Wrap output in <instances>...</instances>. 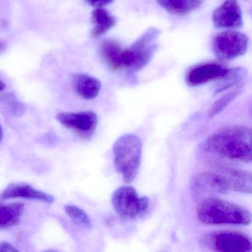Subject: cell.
Here are the masks:
<instances>
[{
	"mask_svg": "<svg viewBox=\"0 0 252 252\" xmlns=\"http://www.w3.org/2000/svg\"><path fill=\"white\" fill-rule=\"evenodd\" d=\"M252 129L240 125L221 128L206 141V147L221 157L245 163L252 160Z\"/></svg>",
	"mask_w": 252,
	"mask_h": 252,
	"instance_id": "cell-1",
	"label": "cell"
},
{
	"mask_svg": "<svg viewBox=\"0 0 252 252\" xmlns=\"http://www.w3.org/2000/svg\"><path fill=\"white\" fill-rule=\"evenodd\" d=\"M196 213L199 220L206 225H249L252 214L246 208L215 197L200 200Z\"/></svg>",
	"mask_w": 252,
	"mask_h": 252,
	"instance_id": "cell-2",
	"label": "cell"
},
{
	"mask_svg": "<svg viewBox=\"0 0 252 252\" xmlns=\"http://www.w3.org/2000/svg\"><path fill=\"white\" fill-rule=\"evenodd\" d=\"M114 164L124 181L131 183L137 176L141 164L142 142L135 134H125L116 140L113 147Z\"/></svg>",
	"mask_w": 252,
	"mask_h": 252,
	"instance_id": "cell-3",
	"label": "cell"
},
{
	"mask_svg": "<svg viewBox=\"0 0 252 252\" xmlns=\"http://www.w3.org/2000/svg\"><path fill=\"white\" fill-rule=\"evenodd\" d=\"M160 31L151 28L146 31L129 48L121 53V70L135 72L144 68L153 58L158 42Z\"/></svg>",
	"mask_w": 252,
	"mask_h": 252,
	"instance_id": "cell-4",
	"label": "cell"
},
{
	"mask_svg": "<svg viewBox=\"0 0 252 252\" xmlns=\"http://www.w3.org/2000/svg\"><path fill=\"white\" fill-rule=\"evenodd\" d=\"M112 204L121 218L133 220L147 212L150 200L147 197H138L133 187L125 186L115 190L112 195Z\"/></svg>",
	"mask_w": 252,
	"mask_h": 252,
	"instance_id": "cell-5",
	"label": "cell"
},
{
	"mask_svg": "<svg viewBox=\"0 0 252 252\" xmlns=\"http://www.w3.org/2000/svg\"><path fill=\"white\" fill-rule=\"evenodd\" d=\"M203 246L221 252H251L252 239L237 231H219L206 234L202 239Z\"/></svg>",
	"mask_w": 252,
	"mask_h": 252,
	"instance_id": "cell-6",
	"label": "cell"
},
{
	"mask_svg": "<svg viewBox=\"0 0 252 252\" xmlns=\"http://www.w3.org/2000/svg\"><path fill=\"white\" fill-rule=\"evenodd\" d=\"M249 37L241 32L225 31L215 35L212 48L216 57L221 60H234L247 51Z\"/></svg>",
	"mask_w": 252,
	"mask_h": 252,
	"instance_id": "cell-7",
	"label": "cell"
},
{
	"mask_svg": "<svg viewBox=\"0 0 252 252\" xmlns=\"http://www.w3.org/2000/svg\"><path fill=\"white\" fill-rule=\"evenodd\" d=\"M190 189L196 200L214 197L215 194H225L228 191L222 177L213 170L201 172L192 177Z\"/></svg>",
	"mask_w": 252,
	"mask_h": 252,
	"instance_id": "cell-8",
	"label": "cell"
},
{
	"mask_svg": "<svg viewBox=\"0 0 252 252\" xmlns=\"http://www.w3.org/2000/svg\"><path fill=\"white\" fill-rule=\"evenodd\" d=\"M56 119L63 126L73 129L85 139L93 136L98 125V116L93 111L60 113Z\"/></svg>",
	"mask_w": 252,
	"mask_h": 252,
	"instance_id": "cell-9",
	"label": "cell"
},
{
	"mask_svg": "<svg viewBox=\"0 0 252 252\" xmlns=\"http://www.w3.org/2000/svg\"><path fill=\"white\" fill-rule=\"evenodd\" d=\"M229 70L220 63H208L198 64L188 70L186 75V82L190 87L204 85L211 81L224 79Z\"/></svg>",
	"mask_w": 252,
	"mask_h": 252,
	"instance_id": "cell-10",
	"label": "cell"
},
{
	"mask_svg": "<svg viewBox=\"0 0 252 252\" xmlns=\"http://www.w3.org/2000/svg\"><path fill=\"white\" fill-rule=\"evenodd\" d=\"M213 171L218 172L226 184L228 191L251 194L252 190V173L222 164L216 165Z\"/></svg>",
	"mask_w": 252,
	"mask_h": 252,
	"instance_id": "cell-11",
	"label": "cell"
},
{
	"mask_svg": "<svg viewBox=\"0 0 252 252\" xmlns=\"http://www.w3.org/2000/svg\"><path fill=\"white\" fill-rule=\"evenodd\" d=\"M212 20L218 29H238L243 26V14L235 0H227L214 11Z\"/></svg>",
	"mask_w": 252,
	"mask_h": 252,
	"instance_id": "cell-12",
	"label": "cell"
},
{
	"mask_svg": "<svg viewBox=\"0 0 252 252\" xmlns=\"http://www.w3.org/2000/svg\"><path fill=\"white\" fill-rule=\"evenodd\" d=\"M1 197L3 200L14 198H25L39 200L47 203H54V197L51 194L33 188L29 184L19 183L11 184L2 191Z\"/></svg>",
	"mask_w": 252,
	"mask_h": 252,
	"instance_id": "cell-13",
	"label": "cell"
},
{
	"mask_svg": "<svg viewBox=\"0 0 252 252\" xmlns=\"http://www.w3.org/2000/svg\"><path fill=\"white\" fill-rule=\"evenodd\" d=\"M73 87L79 96L85 100H92L99 94L101 83L89 75L76 74L73 78Z\"/></svg>",
	"mask_w": 252,
	"mask_h": 252,
	"instance_id": "cell-14",
	"label": "cell"
},
{
	"mask_svg": "<svg viewBox=\"0 0 252 252\" xmlns=\"http://www.w3.org/2000/svg\"><path fill=\"white\" fill-rule=\"evenodd\" d=\"M156 2L169 14L183 16L200 8L203 0H156Z\"/></svg>",
	"mask_w": 252,
	"mask_h": 252,
	"instance_id": "cell-15",
	"label": "cell"
},
{
	"mask_svg": "<svg viewBox=\"0 0 252 252\" xmlns=\"http://www.w3.org/2000/svg\"><path fill=\"white\" fill-rule=\"evenodd\" d=\"M92 22L94 28L91 32V36L94 39H98L116 25V20L107 10L96 8L92 13Z\"/></svg>",
	"mask_w": 252,
	"mask_h": 252,
	"instance_id": "cell-16",
	"label": "cell"
},
{
	"mask_svg": "<svg viewBox=\"0 0 252 252\" xmlns=\"http://www.w3.org/2000/svg\"><path fill=\"white\" fill-rule=\"evenodd\" d=\"M24 210L23 203H4L0 201V228L18 225Z\"/></svg>",
	"mask_w": 252,
	"mask_h": 252,
	"instance_id": "cell-17",
	"label": "cell"
},
{
	"mask_svg": "<svg viewBox=\"0 0 252 252\" xmlns=\"http://www.w3.org/2000/svg\"><path fill=\"white\" fill-rule=\"evenodd\" d=\"M242 86H239L236 89L227 93L225 95L217 100L208 111L209 118L215 117L217 115L222 111L231 101H234L240 94V88Z\"/></svg>",
	"mask_w": 252,
	"mask_h": 252,
	"instance_id": "cell-18",
	"label": "cell"
},
{
	"mask_svg": "<svg viewBox=\"0 0 252 252\" xmlns=\"http://www.w3.org/2000/svg\"><path fill=\"white\" fill-rule=\"evenodd\" d=\"M64 211L75 223L84 228H92V221L83 209L74 205H67Z\"/></svg>",
	"mask_w": 252,
	"mask_h": 252,
	"instance_id": "cell-19",
	"label": "cell"
},
{
	"mask_svg": "<svg viewBox=\"0 0 252 252\" xmlns=\"http://www.w3.org/2000/svg\"><path fill=\"white\" fill-rule=\"evenodd\" d=\"M2 101L4 105L6 106L8 110V111L12 116L19 117V116H21L24 113V106L21 103L19 102L12 95H8L4 97L2 99Z\"/></svg>",
	"mask_w": 252,
	"mask_h": 252,
	"instance_id": "cell-20",
	"label": "cell"
},
{
	"mask_svg": "<svg viewBox=\"0 0 252 252\" xmlns=\"http://www.w3.org/2000/svg\"><path fill=\"white\" fill-rule=\"evenodd\" d=\"M91 6L96 8H103L106 5H110L114 0H85Z\"/></svg>",
	"mask_w": 252,
	"mask_h": 252,
	"instance_id": "cell-21",
	"label": "cell"
},
{
	"mask_svg": "<svg viewBox=\"0 0 252 252\" xmlns=\"http://www.w3.org/2000/svg\"><path fill=\"white\" fill-rule=\"evenodd\" d=\"M18 250L8 242L0 243V252H17Z\"/></svg>",
	"mask_w": 252,
	"mask_h": 252,
	"instance_id": "cell-22",
	"label": "cell"
},
{
	"mask_svg": "<svg viewBox=\"0 0 252 252\" xmlns=\"http://www.w3.org/2000/svg\"><path fill=\"white\" fill-rule=\"evenodd\" d=\"M5 83H4V82H2V81L1 80V79H0V92H1V91H3V90H5Z\"/></svg>",
	"mask_w": 252,
	"mask_h": 252,
	"instance_id": "cell-23",
	"label": "cell"
},
{
	"mask_svg": "<svg viewBox=\"0 0 252 252\" xmlns=\"http://www.w3.org/2000/svg\"><path fill=\"white\" fill-rule=\"evenodd\" d=\"M2 138H3V131H2V126L0 125V142L2 141Z\"/></svg>",
	"mask_w": 252,
	"mask_h": 252,
	"instance_id": "cell-24",
	"label": "cell"
},
{
	"mask_svg": "<svg viewBox=\"0 0 252 252\" xmlns=\"http://www.w3.org/2000/svg\"><path fill=\"white\" fill-rule=\"evenodd\" d=\"M4 48H5V47H4L3 44H2V42H0V52H1L2 50H4Z\"/></svg>",
	"mask_w": 252,
	"mask_h": 252,
	"instance_id": "cell-25",
	"label": "cell"
}]
</instances>
